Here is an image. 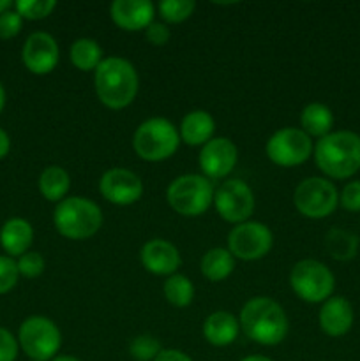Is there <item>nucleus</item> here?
<instances>
[{"label": "nucleus", "mask_w": 360, "mask_h": 361, "mask_svg": "<svg viewBox=\"0 0 360 361\" xmlns=\"http://www.w3.org/2000/svg\"><path fill=\"white\" fill-rule=\"evenodd\" d=\"M359 236L348 229L334 228L325 236V247L328 254L337 261H349L359 252Z\"/></svg>", "instance_id": "25"}, {"label": "nucleus", "mask_w": 360, "mask_h": 361, "mask_svg": "<svg viewBox=\"0 0 360 361\" xmlns=\"http://www.w3.org/2000/svg\"><path fill=\"white\" fill-rule=\"evenodd\" d=\"M339 203L344 210L353 212V214L360 212V180L346 183L341 196H339Z\"/></svg>", "instance_id": "34"}, {"label": "nucleus", "mask_w": 360, "mask_h": 361, "mask_svg": "<svg viewBox=\"0 0 360 361\" xmlns=\"http://www.w3.org/2000/svg\"><path fill=\"white\" fill-rule=\"evenodd\" d=\"M4 106H6V90H4L2 83H0V113H2Z\"/></svg>", "instance_id": "42"}, {"label": "nucleus", "mask_w": 360, "mask_h": 361, "mask_svg": "<svg viewBox=\"0 0 360 361\" xmlns=\"http://www.w3.org/2000/svg\"><path fill=\"white\" fill-rule=\"evenodd\" d=\"M161 351V342L152 335H138L129 344V355L136 361H154Z\"/></svg>", "instance_id": "30"}, {"label": "nucleus", "mask_w": 360, "mask_h": 361, "mask_svg": "<svg viewBox=\"0 0 360 361\" xmlns=\"http://www.w3.org/2000/svg\"><path fill=\"white\" fill-rule=\"evenodd\" d=\"M145 37H147V41L150 42L152 46H164L168 44L172 34H169V28L166 27L164 23H161V21H152V23L145 28Z\"/></svg>", "instance_id": "36"}, {"label": "nucleus", "mask_w": 360, "mask_h": 361, "mask_svg": "<svg viewBox=\"0 0 360 361\" xmlns=\"http://www.w3.org/2000/svg\"><path fill=\"white\" fill-rule=\"evenodd\" d=\"M55 0H18L14 2V11L20 14L23 20H44L55 11Z\"/></svg>", "instance_id": "29"}, {"label": "nucleus", "mask_w": 360, "mask_h": 361, "mask_svg": "<svg viewBox=\"0 0 360 361\" xmlns=\"http://www.w3.org/2000/svg\"><path fill=\"white\" fill-rule=\"evenodd\" d=\"M34 242V228L21 217H13L0 229V245L9 257H20L28 252Z\"/></svg>", "instance_id": "20"}, {"label": "nucleus", "mask_w": 360, "mask_h": 361, "mask_svg": "<svg viewBox=\"0 0 360 361\" xmlns=\"http://www.w3.org/2000/svg\"><path fill=\"white\" fill-rule=\"evenodd\" d=\"M293 203L304 217L325 219L334 214L337 208L339 192L330 180L311 176L296 185Z\"/></svg>", "instance_id": "9"}, {"label": "nucleus", "mask_w": 360, "mask_h": 361, "mask_svg": "<svg viewBox=\"0 0 360 361\" xmlns=\"http://www.w3.org/2000/svg\"><path fill=\"white\" fill-rule=\"evenodd\" d=\"M71 62L80 71H95L102 62V48L95 39L80 37L71 46Z\"/></svg>", "instance_id": "26"}, {"label": "nucleus", "mask_w": 360, "mask_h": 361, "mask_svg": "<svg viewBox=\"0 0 360 361\" xmlns=\"http://www.w3.org/2000/svg\"><path fill=\"white\" fill-rule=\"evenodd\" d=\"M214 207L219 217L229 224L251 221L254 212V194L244 180L232 178L222 182L214 192Z\"/></svg>", "instance_id": "12"}, {"label": "nucleus", "mask_w": 360, "mask_h": 361, "mask_svg": "<svg viewBox=\"0 0 360 361\" xmlns=\"http://www.w3.org/2000/svg\"><path fill=\"white\" fill-rule=\"evenodd\" d=\"M18 277L20 271L16 261L9 256H0V295L9 293L18 284Z\"/></svg>", "instance_id": "32"}, {"label": "nucleus", "mask_w": 360, "mask_h": 361, "mask_svg": "<svg viewBox=\"0 0 360 361\" xmlns=\"http://www.w3.org/2000/svg\"><path fill=\"white\" fill-rule=\"evenodd\" d=\"M240 361H274V360H270V358H268V356L251 355V356H246V358H242Z\"/></svg>", "instance_id": "39"}, {"label": "nucleus", "mask_w": 360, "mask_h": 361, "mask_svg": "<svg viewBox=\"0 0 360 361\" xmlns=\"http://www.w3.org/2000/svg\"><path fill=\"white\" fill-rule=\"evenodd\" d=\"M154 361H193V358L180 349H162Z\"/></svg>", "instance_id": "37"}, {"label": "nucleus", "mask_w": 360, "mask_h": 361, "mask_svg": "<svg viewBox=\"0 0 360 361\" xmlns=\"http://www.w3.org/2000/svg\"><path fill=\"white\" fill-rule=\"evenodd\" d=\"M155 7L148 0H115L109 7L113 23L127 32L145 30L154 21Z\"/></svg>", "instance_id": "17"}, {"label": "nucleus", "mask_w": 360, "mask_h": 361, "mask_svg": "<svg viewBox=\"0 0 360 361\" xmlns=\"http://www.w3.org/2000/svg\"><path fill=\"white\" fill-rule=\"evenodd\" d=\"M164 298L176 309H186L193 303L194 298V286L189 281V277L182 274H173L166 279L162 286Z\"/></svg>", "instance_id": "27"}, {"label": "nucleus", "mask_w": 360, "mask_h": 361, "mask_svg": "<svg viewBox=\"0 0 360 361\" xmlns=\"http://www.w3.org/2000/svg\"><path fill=\"white\" fill-rule=\"evenodd\" d=\"M215 122L205 109H194L184 116L180 123V140L189 147H203L214 137Z\"/></svg>", "instance_id": "21"}, {"label": "nucleus", "mask_w": 360, "mask_h": 361, "mask_svg": "<svg viewBox=\"0 0 360 361\" xmlns=\"http://www.w3.org/2000/svg\"><path fill=\"white\" fill-rule=\"evenodd\" d=\"M320 328L328 337H342L352 330L353 324V307L342 296H330L323 302L320 310Z\"/></svg>", "instance_id": "18"}, {"label": "nucleus", "mask_w": 360, "mask_h": 361, "mask_svg": "<svg viewBox=\"0 0 360 361\" xmlns=\"http://www.w3.org/2000/svg\"><path fill=\"white\" fill-rule=\"evenodd\" d=\"M13 6L14 4L11 2V0H0V14L6 13V11H9Z\"/></svg>", "instance_id": "41"}, {"label": "nucleus", "mask_w": 360, "mask_h": 361, "mask_svg": "<svg viewBox=\"0 0 360 361\" xmlns=\"http://www.w3.org/2000/svg\"><path fill=\"white\" fill-rule=\"evenodd\" d=\"M11 150V140L7 136V133L4 129H0V161L9 154Z\"/></svg>", "instance_id": "38"}, {"label": "nucleus", "mask_w": 360, "mask_h": 361, "mask_svg": "<svg viewBox=\"0 0 360 361\" xmlns=\"http://www.w3.org/2000/svg\"><path fill=\"white\" fill-rule=\"evenodd\" d=\"M289 286L307 303L327 302L335 288L334 274L316 259H302L289 271Z\"/></svg>", "instance_id": "8"}, {"label": "nucleus", "mask_w": 360, "mask_h": 361, "mask_svg": "<svg viewBox=\"0 0 360 361\" xmlns=\"http://www.w3.org/2000/svg\"><path fill=\"white\" fill-rule=\"evenodd\" d=\"M200 268L207 281L221 282L232 275L233 268H235V257L232 256L228 249L214 247L203 254Z\"/></svg>", "instance_id": "23"}, {"label": "nucleus", "mask_w": 360, "mask_h": 361, "mask_svg": "<svg viewBox=\"0 0 360 361\" xmlns=\"http://www.w3.org/2000/svg\"><path fill=\"white\" fill-rule=\"evenodd\" d=\"M18 349L20 344L16 337L6 328H0V361H16Z\"/></svg>", "instance_id": "35"}, {"label": "nucleus", "mask_w": 360, "mask_h": 361, "mask_svg": "<svg viewBox=\"0 0 360 361\" xmlns=\"http://www.w3.org/2000/svg\"><path fill=\"white\" fill-rule=\"evenodd\" d=\"M56 231L67 240L92 238L102 226V212L87 197H66L53 212Z\"/></svg>", "instance_id": "4"}, {"label": "nucleus", "mask_w": 360, "mask_h": 361, "mask_svg": "<svg viewBox=\"0 0 360 361\" xmlns=\"http://www.w3.org/2000/svg\"><path fill=\"white\" fill-rule=\"evenodd\" d=\"M314 161L327 176L344 180L360 169V136L352 130H335L316 141Z\"/></svg>", "instance_id": "3"}, {"label": "nucleus", "mask_w": 360, "mask_h": 361, "mask_svg": "<svg viewBox=\"0 0 360 361\" xmlns=\"http://www.w3.org/2000/svg\"><path fill=\"white\" fill-rule=\"evenodd\" d=\"M300 127L309 137H325L334 127V113L321 102H311L300 113Z\"/></svg>", "instance_id": "22"}, {"label": "nucleus", "mask_w": 360, "mask_h": 361, "mask_svg": "<svg viewBox=\"0 0 360 361\" xmlns=\"http://www.w3.org/2000/svg\"><path fill=\"white\" fill-rule=\"evenodd\" d=\"M95 94L109 109H124L136 99L140 78L129 60L108 56L99 63L94 76Z\"/></svg>", "instance_id": "1"}, {"label": "nucleus", "mask_w": 360, "mask_h": 361, "mask_svg": "<svg viewBox=\"0 0 360 361\" xmlns=\"http://www.w3.org/2000/svg\"><path fill=\"white\" fill-rule=\"evenodd\" d=\"M141 264L148 274L159 275V277H169L176 274L182 264L179 249L172 242L162 238L148 240L140 252Z\"/></svg>", "instance_id": "16"}, {"label": "nucleus", "mask_w": 360, "mask_h": 361, "mask_svg": "<svg viewBox=\"0 0 360 361\" xmlns=\"http://www.w3.org/2000/svg\"><path fill=\"white\" fill-rule=\"evenodd\" d=\"M240 328L253 342L260 345H277L289 330L288 316L275 300L256 296L240 310Z\"/></svg>", "instance_id": "2"}, {"label": "nucleus", "mask_w": 360, "mask_h": 361, "mask_svg": "<svg viewBox=\"0 0 360 361\" xmlns=\"http://www.w3.org/2000/svg\"><path fill=\"white\" fill-rule=\"evenodd\" d=\"M23 27V18L16 11L9 9L0 14V39L16 37Z\"/></svg>", "instance_id": "33"}, {"label": "nucleus", "mask_w": 360, "mask_h": 361, "mask_svg": "<svg viewBox=\"0 0 360 361\" xmlns=\"http://www.w3.org/2000/svg\"><path fill=\"white\" fill-rule=\"evenodd\" d=\"M265 152L274 164L281 168H293V166L304 164L313 155L314 145L302 129L284 127L272 134L270 140L267 141Z\"/></svg>", "instance_id": "10"}, {"label": "nucleus", "mask_w": 360, "mask_h": 361, "mask_svg": "<svg viewBox=\"0 0 360 361\" xmlns=\"http://www.w3.org/2000/svg\"><path fill=\"white\" fill-rule=\"evenodd\" d=\"M99 192L116 207H129L143 196V182L134 171L126 168H112L102 173Z\"/></svg>", "instance_id": "13"}, {"label": "nucleus", "mask_w": 360, "mask_h": 361, "mask_svg": "<svg viewBox=\"0 0 360 361\" xmlns=\"http://www.w3.org/2000/svg\"><path fill=\"white\" fill-rule=\"evenodd\" d=\"M214 185L203 175L176 176L166 190L169 207L186 217H200L214 203Z\"/></svg>", "instance_id": "6"}, {"label": "nucleus", "mask_w": 360, "mask_h": 361, "mask_svg": "<svg viewBox=\"0 0 360 361\" xmlns=\"http://www.w3.org/2000/svg\"><path fill=\"white\" fill-rule=\"evenodd\" d=\"M52 361H81L80 358H76V356H69V355H56L55 358H53Z\"/></svg>", "instance_id": "40"}, {"label": "nucleus", "mask_w": 360, "mask_h": 361, "mask_svg": "<svg viewBox=\"0 0 360 361\" xmlns=\"http://www.w3.org/2000/svg\"><path fill=\"white\" fill-rule=\"evenodd\" d=\"M16 264H18V271H20V275H23V277L27 279L39 277L46 268L44 257H42L39 252H32V250H28V252H25L23 256L18 257Z\"/></svg>", "instance_id": "31"}, {"label": "nucleus", "mask_w": 360, "mask_h": 361, "mask_svg": "<svg viewBox=\"0 0 360 361\" xmlns=\"http://www.w3.org/2000/svg\"><path fill=\"white\" fill-rule=\"evenodd\" d=\"M18 344L32 361H52L60 351L62 334L48 317L32 316L21 323Z\"/></svg>", "instance_id": "7"}, {"label": "nucleus", "mask_w": 360, "mask_h": 361, "mask_svg": "<svg viewBox=\"0 0 360 361\" xmlns=\"http://www.w3.org/2000/svg\"><path fill=\"white\" fill-rule=\"evenodd\" d=\"M71 189V176L62 166H48L39 176V190L42 196L53 203L66 200Z\"/></svg>", "instance_id": "24"}, {"label": "nucleus", "mask_w": 360, "mask_h": 361, "mask_svg": "<svg viewBox=\"0 0 360 361\" xmlns=\"http://www.w3.org/2000/svg\"><path fill=\"white\" fill-rule=\"evenodd\" d=\"M196 9L193 0H162L159 4V14L166 23H182Z\"/></svg>", "instance_id": "28"}, {"label": "nucleus", "mask_w": 360, "mask_h": 361, "mask_svg": "<svg viewBox=\"0 0 360 361\" xmlns=\"http://www.w3.org/2000/svg\"><path fill=\"white\" fill-rule=\"evenodd\" d=\"M60 59V49L55 37L48 32H34L25 41L21 49V60L32 74L44 76L56 67Z\"/></svg>", "instance_id": "15"}, {"label": "nucleus", "mask_w": 360, "mask_h": 361, "mask_svg": "<svg viewBox=\"0 0 360 361\" xmlns=\"http://www.w3.org/2000/svg\"><path fill=\"white\" fill-rule=\"evenodd\" d=\"M239 150L229 137H212L201 147L200 168L208 180L226 178L235 169Z\"/></svg>", "instance_id": "14"}, {"label": "nucleus", "mask_w": 360, "mask_h": 361, "mask_svg": "<svg viewBox=\"0 0 360 361\" xmlns=\"http://www.w3.org/2000/svg\"><path fill=\"white\" fill-rule=\"evenodd\" d=\"M180 145V133L169 120L154 116L138 126L133 136V148L147 162H161L172 157Z\"/></svg>", "instance_id": "5"}, {"label": "nucleus", "mask_w": 360, "mask_h": 361, "mask_svg": "<svg viewBox=\"0 0 360 361\" xmlns=\"http://www.w3.org/2000/svg\"><path fill=\"white\" fill-rule=\"evenodd\" d=\"M240 323L228 310H215L205 319L203 337L215 348H226L239 337Z\"/></svg>", "instance_id": "19"}, {"label": "nucleus", "mask_w": 360, "mask_h": 361, "mask_svg": "<svg viewBox=\"0 0 360 361\" xmlns=\"http://www.w3.org/2000/svg\"><path fill=\"white\" fill-rule=\"evenodd\" d=\"M274 243L270 228L263 222L247 221L236 224L228 235V250L235 259L258 261L267 256Z\"/></svg>", "instance_id": "11"}]
</instances>
